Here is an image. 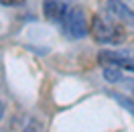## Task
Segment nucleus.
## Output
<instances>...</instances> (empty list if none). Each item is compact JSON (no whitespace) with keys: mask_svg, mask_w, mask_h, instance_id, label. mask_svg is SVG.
Returning <instances> with one entry per match:
<instances>
[{"mask_svg":"<svg viewBox=\"0 0 134 132\" xmlns=\"http://www.w3.org/2000/svg\"><path fill=\"white\" fill-rule=\"evenodd\" d=\"M23 132H43V126H41V122L31 120V122L25 126V130H23Z\"/></svg>","mask_w":134,"mask_h":132,"instance_id":"obj_8","label":"nucleus"},{"mask_svg":"<svg viewBox=\"0 0 134 132\" xmlns=\"http://www.w3.org/2000/svg\"><path fill=\"white\" fill-rule=\"evenodd\" d=\"M25 0H0V4L2 6H18V4H23Z\"/></svg>","mask_w":134,"mask_h":132,"instance_id":"obj_9","label":"nucleus"},{"mask_svg":"<svg viewBox=\"0 0 134 132\" xmlns=\"http://www.w3.org/2000/svg\"><path fill=\"white\" fill-rule=\"evenodd\" d=\"M2 116H4V106H2V102H0V120H2Z\"/></svg>","mask_w":134,"mask_h":132,"instance_id":"obj_10","label":"nucleus"},{"mask_svg":"<svg viewBox=\"0 0 134 132\" xmlns=\"http://www.w3.org/2000/svg\"><path fill=\"white\" fill-rule=\"evenodd\" d=\"M67 4L63 0H45L43 2V14L51 23H63L67 14Z\"/></svg>","mask_w":134,"mask_h":132,"instance_id":"obj_5","label":"nucleus"},{"mask_svg":"<svg viewBox=\"0 0 134 132\" xmlns=\"http://www.w3.org/2000/svg\"><path fill=\"white\" fill-rule=\"evenodd\" d=\"M106 8H108V14L114 18V20L134 26V10H130L122 0H108Z\"/></svg>","mask_w":134,"mask_h":132,"instance_id":"obj_4","label":"nucleus"},{"mask_svg":"<svg viewBox=\"0 0 134 132\" xmlns=\"http://www.w3.org/2000/svg\"><path fill=\"white\" fill-rule=\"evenodd\" d=\"M92 37L102 45H116L124 41V31L118 25V20L106 16H93L92 18Z\"/></svg>","mask_w":134,"mask_h":132,"instance_id":"obj_1","label":"nucleus"},{"mask_svg":"<svg viewBox=\"0 0 134 132\" xmlns=\"http://www.w3.org/2000/svg\"><path fill=\"white\" fill-rule=\"evenodd\" d=\"M114 100H116V102H120V104H122V106H124L126 110L134 116V102H132V100H128L126 96H120V94H114Z\"/></svg>","mask_w":134,"mask_h":132,"instance_id":"obj_7","label":"nucleus"},{"mask_svg":"<svg viewBox=\"0 0 134 132\" xmlns=\"http://www.w3.org/2000/svg\"><path fill=\"white\" fill-rule=\"evenodd\" d=\"M98 61L102 65H116L120 69L134 71V53L130 51H102Z\"/></svg>","mask_w":134,"mask_h":132,"instance_id":"obj_3","label":"nucleus"},{"mask_svg":"<svg viewBox=\"0 0 134 132\" xmlns=\"http://www.w3.org/2000/svg\"><path fill=\"white\" fill-rule=\"evenodd\" d=\"M63 31L69 39H83L87 35V16L81 6H73L67 10L65 20H63Z\"/></svg>","mask_w":134,"mask_h":132,"instance_id":"obj_2","label":"nucleus"},{"mask_svg":"<svg viewBox=\"0 0 134 132\" xmlns=\"http://www.w3.org/2000/svg\"><path fill=\"white\" fill-rule=\"evenodd\" d=\"M104 77H106V81H110V83L122 81V69L116 67V65H104Z\"/></svg>","mask_w":134,"mask_h":132,"instance_id":"obj_6","label":"nucleus"}]
</instances>
